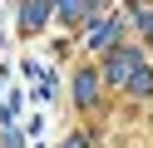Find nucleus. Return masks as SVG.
I'll return each instance as SVG.
<instances>
[{
  "mask_svg": "<svg viewBox=\"0 0 153 148\" xmlns=\"http://www.w3.org/2000/svg\"><path fill=\"white\" fill-rule=\"evenodd\" d=\"M25 30H40L45 25V0H25V20H20Z\"/></svg>",
  "mask_w": 153,
  "mask_h": 148,
  "instance_id": "nucleus-3",
  "label": "nucleus"
},
{
  "mask_svg": "<svg viewBox=\"0 0 153 148\" xmlns=\"http://www.w3.org/2000/svg\"><path fill=\"white\" fill-rule=\"evenodd\" d=\"M133 89L138 94H153V74H133Z\"/></svg>",
  "mask_w": 153,
  "mask_h": 148,
  "instance_id": "nucleus-4",
  "label": "nucleus"
},
{
  "mask_svg": "<svg viewBox=\"0 0 153 148\" xmlns=\"http://www.w3.org/2000/svg\"><path fill=\"white\" fill-rule=\"evenodd\" d=\"M133 69H138V49H119V54L109 59V69H104V74H109L114 84H123V79H133Z\"/></svg>",
  "mask_w": 153,
  "mask_h": 148,
  "instance_id": "nucleus-1",
  "label": "nucleus"
},
{
  "mask_svg": "<svg viewBox=\"0 0 153 148\" xmlns=\"http://www.w3.org/2000/svg\"><path fill=\"white\" fill-rule=\"evenodd\" d=\"M74 89H79V94H74L79 104H94V99H99V94H94V89H99V74H89V69H84V74H79V84H74Z\"/></svg>",
  "mask_w": 153,
  "mask_h": 148,
  "instance_id": "nucleus-2",
  "label": "nucleus"
}]
</instances>
